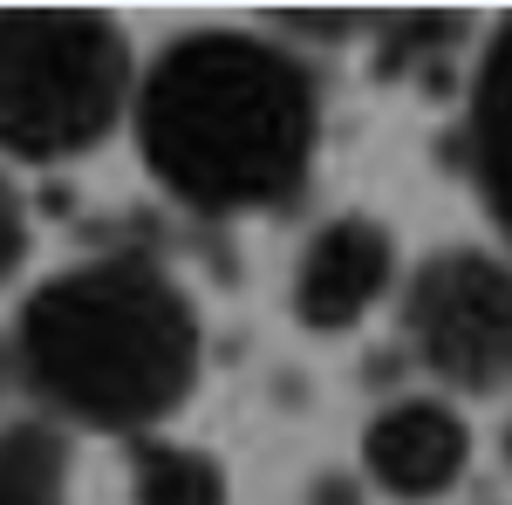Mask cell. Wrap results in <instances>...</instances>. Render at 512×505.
<instances>
[{
	"mask_svg": "<svg viewBox=\"0 0 512 505\" xmlns=\"http://www.w3.org/2000/svg\"><path fill=\"white\" fill-rule=\"evenodd\" d=\"M472 471V424L444 389H403L362 424V478L390 505H437Z\"/></svg>",
	"mask_w": 512,
	"mask_h": 505,
	"instance_id": "obj_6",
	"label": "cell"
},
{
	"mask_svg": "<svg viewBox=\"0 0 512 505\" xmlns=\"http://www.w3.org/2000/svg\"><path fill=\"white\" fill-rule=\"evenodd\" d=\"M0 505H69V430L28 417L0 424Z\"/></svg>",
	"mask_w": 512,
	"mask_h": 505,
	"instance_id": "obj_9",
	"label": "cell"
},
{
	"mask_svg": "<svg viewBox=\"0 0 512 505\" xmlns=\"http://www.w3.org/2000/svg\"><path fill=\"white\" fill-rule=\"evenodd\" d=\"M21 383V376H14V342H7V335H0V403H7V389Z\"/></svg>",
	"mask_w": 512,
	"mask_h": 505,
	"instance_id": "obj_14",
	"label": "cell"
},
{
	"mask_svg": "<svg viewBox=\"0 0 512 505\" xmlns=\"http://www.w3.org/2000/svg\"><path fill=\"white\" fill-rule=\"evenodd\" d=\"M499 465H506V478H512V410H506V424H499Z\"/></svg>",
	"mask_w": 512,
	"mask_h": 505,
	"instance_id": "obj_15",
	"label": "cell"
},
{
	"mask_svg": "<svg viewBox=\"0 0 512 505\" xmlns=\"http://www.w3.org/2000/svg\"><path fill=\"white\" fill-rule=\"evenodd\" d=\"M465 151H472V185L485 198V219L512 246V14H499V28L485 35V55L472 69Z\"/></svg>",
	"mask_w": 512,
	"mask_h": 505,
	"instance_id": "obj_7",
	"label": "cell"
},
{
	"mask_svg": "<svg viewBox=\"0 0 512 505\" xmlns=\"http://www.w3.org/2000/svg\"><path fill=\"white\" fill-rule=\"evenodd\" d=\"M328 96L301 48L260 28L171 35L144 62L130 144L144 178L198 219H274L315 185Z\"/></svg>",
	"mask_w": 512,
	"mask_h": 505,
	"instance_id": "obj_1",
	"label": "cell"
},
{
	"mask_svg": "<svg viewBox=\"0 0 512 505\" xmlns=\"http://www.w3.org/2000/svg\"><path fill=\"white\" fill-rule=\"evenodd\" d=\"M14 376L62 430L158 437L205 376V314L151 253H96L14 308Z\"/></svg>",
	"mask_w": 512,
	"mask_h": 505,
	"instance_id": "obj_2",
	"label": "cell"
},
{
	"mask_svg": "<svg viewBox=\"0 0 512 505\" xmlns=\"http://www.w3.org/2000/svg\"><path fill=\"white\" fill-rule=\"evenodd\" d=\"M130 471V505H233V478L219 451L185 444V437H137L123 444Z\"/></svg>",
	"mask_w": 512,
	"mask_h": 505,
	"instance_id": "obj_8",
	"label": "cell"
},
{
	"mask_svg": "<svg viewBox=\"0 0 512 505\" xmlns=\"http://www.w3.org/2000/svg\"><path fill=\"white\" fill-rule=\"evenodd\" d=\"M301 505H369V478H349V471H315Z\"/></svg>",
	"mask_w": 512,
	"mask_h": 505,
	"instance_id": "obj_13",
	"label": "cell"
},
{
	"mask_svg": "<svg viewBox=\"0 0 512 505\" xmlns=\"http://www.w3.org/2000/svg\"><path fill=\"white\" fill-rule=\"evenodd\" d=\"M472 35L465 14H396L376 21V69L383 76H431L437 62H451Z\"/></svg>",
	"mask_w": 512,
	"mask_h": 505,
	"instance_id": "obj_10",
	"label": "cell"
},
{
	"mask_svg": "<svg viewBox=\"0 0 512 505\" xmlns=\"http://www.w3.org/2000/svg\"><path fill=\"white\" fill-rule=\"evenodd\" d=\"M137 48L103 7H0V164L62 171L137 110Z\"/></svg>",
	"mask_w": 512,
	"mask_h": 505,
	"instance_id": "obj_3",
	"label": "cell"
},
{
	"mask_svg": "<svg viewBox=\"0 0 512 505\" xmlns=\"http://www.w3.org/2000/svg\"><path fill=\"white\" fill-rule=\"evenodd\" d=\"M28 246H35L28 198H21V185H14V178H7V164H0V294L21 280V267H28Z\"/></svg>",
	"mask_w": 512,
	"mask_h": 505,
	"instance_id": "obj_11",
	"label": "cell"
},
{
	"mask_svg": "<svg viewBox=\"0 0 512 505\" xmlns=\"http://www.w3.org/2000/svg\"><path fill=\"white\" fill-rule=\"evenodd\" d=\"M403 294V246L376 212H335L301 239L287 267V314L301 335H355L369 314Z\"/></svg>",
	"mask_w": 512,
	"mask_h": 505,
	"instance_id": "obj_5",
	"label": "cell"
},
{
	"mask_svg": "<svg viewBox=\"0 0 512 505\" xmlns=\"http://www.w3.org/2000/svg\"><path fill=\"white\" fill-rule=\"evenodd\" d=\"M280 35H321V41H355V35H376L369 14H267Z\"/></svg>",
	"mask_w": 512,
	"mask_h": 505,
	"instance_id": "obj_12",
	"label": "cell"
},
{
	"mask_svg": "<svg viewBox=\"0 0 512 505\" xmlns=\"http://www.w3.org/2000/svg\"><path fill=\"white\" fill-rule=\"evenodd\" d=\"M396 335L451 403L512 389V253L451 239L403 273Z\"/></svg>",
	"mask_w": 512,
	"mask_h": 505,
	"instance_id": "obj_4",
	"label": "cell"
}]
</instances>
